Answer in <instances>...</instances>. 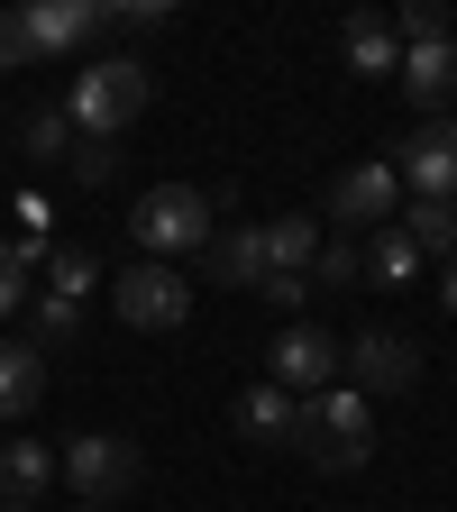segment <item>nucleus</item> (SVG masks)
<instances>
[{
  "mask_svg": "<svg viewBox=\"0 0 457 512\" xmlns=\"http://www.w3.org/2000/svg\"><path fill=\"white\" fill-rule=\"evenodd\" d=\"M147 101H156V74L138 55H101V64H83L74 74V101H64V119H74V138H101V147H119L128 128L147 119Z\"/></svg>",
  "mask_w": 457,
  "mask_h": 512,
  "instance_id": "obj_1",
  "label": "nucleus"
},
{
  "mask_svg": "<svg viewBox=\"0 0 457 512\" xmlns=\"http://www.w3.org/2000/svg\"><path fill=\"white\" fill-rule=\"evenodd\" d=\"M128 238H138V256H202L211 238H220V202L202 183H156L138 211H128Z\"/></svg>",
  "mask_w": 457,
  "mask_h": 512,
  "instance_id": "obj_2",
  "label": "nucleus"
},
{
  "mask_svg": "<svg viewBox=\"0 0 457 512\" xmlns=\"http://www.w3.org/2000/svg\"><path fill=\"white\" fill-rule=\"evenodd\" d=\"M55 476L74 485L92 512H110V503H128V494L147 485V448L119 439V430H74V439L55 448Z\"/></svg>",
  "mask_w": 457,
  "mask_h": 512,
  "instance_id": "obj_3",
  "label": "nucleus"
},
{
  "mask_svg": "<svg viewBox=\"0 0 457 512\" xmlns=\"http://www.w3.org/2000/svg\"><path fill=\"white\" fill-rule=\"evenodd\" d=\"M302 458L320 467V476H357L366 458H375V421H366V394L357 384H330V394H311L302 403Z\"/></svg>",
  "mask_w": 457,
  "mask_h": 512,
  "instance_id": "obj_4",
  "label": "nucleus"
},
{
  "mask_svg": "<svg viewBox=\"0 0 457 512\" xmlns=\"http://www.w3.org/2000/svg\"><path fill=\"white\" fill-rule=\"evenodd\" d=\"M403 220V174L394 165H348L339 183H330V220L320 229H339V238H375V229H394Z\"/></svg>",
  "mask_w": 457,
  "mask_h": 512,
  "instance_id": "obj_5",
  "label": "nucleus"
},
{
  "mask_svg": "<svg viewBox=\"0 0 457 512\" xmlns=\"http://www.w3.org/2000/svg\"><path fill=\"white\" fill-rule=\"evenodd\" d=\"M110 311L128 320V330H183V320H192V284L174 266H156V256H138V266H119Z\"/></svg>",
  "mask_w": 457,
  "mask_h": 512,
  "instance_id": "obj_6",
  "label": "nucleus"
},
{
  "mask_svg": "<svg viewBox=\"0 0 457 512\" xmlns=\"http://www.w3.org/2000/svg\"><path fill=\"white\" fill-rule=\"evenodd\" d=\"M0 28H10L19 64H37V55H74V46H92V37H101V10H92V0H28V10H10Z\"/></svg>",
  "mask_w": 457,
  "mask_h": 512,
  "instance_id": "obj_7",
  "label": "nucleus"
},
{
  "mask_svg": "<svg viewBox=\"0 0 457 512\" xmlns=\"http://www.w3.org/2000/svg\"><path fill=\"white\" fill-rule=\"evenodd\" d=\"M330 375H339V339L311 330V320H284V339L266 348V384H284L293 403H311V394H330Z\"/></svg>",
  "mask_w": 457,
  "mask_h": 512,
  "instance_id": "obj_8",
  "label": "nucleus"
},
{
  "mask_svg": "<svg viewBox=\"0 0 457 512\" xmlns=\"http://www.w3.org/2000/svg\"><path fill=\"white\" fill-rule=\"evenodd\" d=\"M339 366H348L357 394H412V384H421V339H403V330H357L339 348Z\"/></svg>",
  "mask_w": 457,
  "mask_h": 512,
  "instance_id": "obj_9",
  "label": "nucleus"
},
{
  "mask_svg": "<svg viewBox=\"0 0 457 512\" xmlns=\"http://www.w3.org/2000/svg\"><path fill=\"white\" fill-rule=\"evenodd\" d=\"M394 174H403V202H457V119H421Z\"/></svg>",
  "mask_w": 457,
  "mask_h": 512,
  "instance_id": "obj_10",
  "label": "nucleus"
},
{
  "mask_svg": "<svg viewBox=\"0 0 457 512\" xmlns=\"http://www.w3.org/2000/svg\"><path fill=\"white\" fill-rule=\"evenodd\" d=\"M55 448L46 439H0V512H46L55 494Z\"/></svg>",
  "mask_w": 457,
  "mask_h": 512,
  "instance_id": "obj_11",
  "label": "nucleus"
},
{
  "mask_svg": "<svg viewBox=\"0 0 457 512\" xmlns=\"http://www.w3.org/2000/svg\"><path fill=\"white\" fill-rule=\"evenodd\" d=\"M394 83H403V101L421 119H457V46H412Z\"/></svg>",
  "mask_w": 457,
  "mask_h": 512,
  "instance_id": "obj_12",
  "label": "nucleus"
},
{
  "mask_svg": "<svg viewBox=\"0 0 457 512\" xmlns=\"http://www.w3.org/2000/svg\"><path fill=\"white\" fill-rule=\"evenodd\" d=\"M202 256H211L220 293H256V284H266V220H238V229H220Z\"/></svg>",
  "mask_w": 457,
  "mask_h": 512,
  "instance_id": "obj_13",
  "label": "nucleus"
},
{
  "mask_svg": "<svg viewBox=\"0 0 457 512\" xmlns=\"http://www.w3.org/2000/svg\"><path fill=\"white\" fill-rule=\"evenodd\" d=\"M238 439H256V448H293V439H302V403L284 394V384H247V394H238Z\"/></svg>",
  "mask_w": 457,
  "mask_h": 512,
  "instance_id": "obj_14",
  "label": "nucleus"
},
{
  "mask_svg": "<svg viewBox=\"0 0 457 512\" xmlns=\"http://www.w3.org/2000/svg\"><path fill=\"white\" fill-rule=\"evenodd\" d=\"M46 403V348L37 339H0V421H28Z\"/></svg>",
  "mask_w": 457,
  "mask_h": 512,
  "instance_id": "obj_15",
  "label": "nucleus"
},
{
  "mask_svg": "<svg viewBox=\"0 0 457 512\" xmlns=\"http://www.w3.org/2000/svg\"><path fill=\"white\" fill-rule=\"evenodd\" d=\"M311 266H320V220H266V284H311Z\"/></svg>",
  "mask_w": 457,
  "mask_h": 512,
  "instance_id": "obj_16",
  "label": "nucleus"
},
{
  "mask_svg": "<svg viewBox=\"0 0 457 512\" xmlns=\"http://www.w3.org/2000/svg\"><path fill=\"white\" fill-rule=\"evenodd\" d=\"M339 55H348V74H403V46H394V19L384 10H357L339 28Z\"/></svg>",
  "mask_w": 457,
  "mask_h": 512,
  "instance_id": "obj_17",
  "label": "nucleus"
},
{
  "mask_svg": "<svg viewBox=\"0 0 457 512\" xmlns=\"http://www.w3.org/2000/svg\"><path fill=\"white\" fill-rule=\"evenodd\" d=\"M19 147H28V165H74V119H64V101H37L28 119H19Z\"/></svg>",
  "mask_w": 457,
  "mask_h": 512,
  "instance_id": "obj_18",
  "label": "nucleus"
},
{
  "mask_svg": "<svg viewBox=\"0 0 457 512\" xmlns=\"http://www.w3.org/2000/svg\"><path fill=\"white\" fill-rule=\"evenodd\" d=\"M421 256H439V266H448V256H457V202H403V220H394Z\"/></svg>",
  "mask_w": 457,
  "mask_h": 512,
  "instance_id": "obj_19",
  "label": "nucleus"
},
{
  "mask_svg": "<svg viewBox=\"0 0 457 512\" xmlns=\"http://www.w3.org/2000/svg\"><path fill=\"white\" fill-rule=\"evenodd\" d=\"M357 247H366V275H375V284H412V275L430 266V256H421L403 229H375V238H357Z\"/></svg>",
  "mask_w": 457,
  "mask_h": 512,
  "instance_id": "obj_20",
  "label": "nucleus"
},
{
  "mask_svg": "<svg viewBox=\"0 0 457 512\" xmlns=\"http://www.w3.org/2000/svg\"><path fill=\"white\" fill-rule=\"evenodd\" d=\"M37 266H46V238H28V229H19L10 247H0V320L28 302V275H37Z\"/></svg>",
  "mask_w": 457,
  "mask_h": 512,
  "instance_id": "obj_21",
  "label": "nucleus"
},
{
  "mask_svg": "<svg viewBox=\"0 0 457 512\" xmlns=\"http://www.w3.org/2000/svg\"><path fill=\"white\" fill-rule=\"evenodd\" d=\"M394 46H403V55H412V46H457V28H448L439 0H412V10H394Z\"/></svg>",
  "mask_w": 457,
  "mask_h": 512,
  "instance_id": "obj_22",
  "label": "nucleus"
},
{
  "mask_svg": "<svg viewBox=\"0 0 457 512\" xmlns=\"http://www.w3.org/2000/svg\"><path fill=\"white\" fill-rule=\"evenodd\" d=\"M101 284V266H92V247H46V293H64V302H83Z\"/></svg>",
  "mask_w": 457,
  "mask_h": 512,
  "instance_id": "obj_23",
  "label": "nucleus"
},
{
  "mask_svg": "<svg viewBox=\"0 0 457 512\" xmlns=\"http://www.w3.org/2000/svg\"><path fill=\"white\" fill-rule=\"evenodd\" d=\"M311 284H330V293L366 284V247H357V238H320V266H311Z\"/></svg>",
  "mask_w": 457,
  "mask_h": 512,
  "instance_id": "obj_24",
  "label": "nucleus"
},
{
  "mask_svg": "<svg viewBox=\"0 0 457 512\" xmlns=\"http://www.w3.org/2000/svg\"><path fill=\"white\" fill-rule=\"evenodd\" d=\"M83 330V302H64V293H37V348L46 339H74Z\"/></svg>",
  "mask_w": 457,
  "mask_h": 512,
  "instance_id": "obj_25",
  "label": "nucleus"
},
{
  "mask_svg": "<svg viewBox=\"0 0 457 512\" xmlns=\"http://www.w3.org/2000/svg\"><path fill=\"white\" fill-rule=\"evenodd\" d=\"M110 174H119V147L83 138V147H74V183H110Z\"/></svg>",
  "mask_w": 457,
  "mask_h": 512,
  "instance_id": "obj_26",
  "label": "nucleus"
},
{
  "mask_svg": "<svg viewBox=\"0 0 457 512\" xmlns=\"http://www.w3.org/2000/svg\"><path fill=\"white\" fill-rule=\"evenodd\" d=\"M439 311L457 320V256H448V275H439Z\"/></svg>",
  "mask_w": 457,
  "mask_h": 512,
  "instance_id": "obj_27",
  "label": "nucleus"
},
{
  "mask_svg": "<svg viewBox=\"0 0 457 512\" xmlns=\"http://www.w3.org/2000/svg\"><path fill=\"white\" fill-rule=\"evenodd\" d=\"M10 64H19V46H10V28H0V74H10Z\"/></svg>",
  "mask_w": 457,
  "mask_h": 512,
  "instance_id": "obj_28",
  "label": "nucleus"
},
{
  "mask_svg": "<svg viewBox=\"0 0 457 512\" xmlns=\"http://www.w3.org/2000/svg\"><path fill=\"white\" fill-rule=\"evenodd\" d=\"M83 512H92V503H83Z\"/></svg>",
  "mask_w": 457,
  "mask_h": 512,
  "instance_id": "obj_29",
  "label": "nucleus"
}]
</instances>
